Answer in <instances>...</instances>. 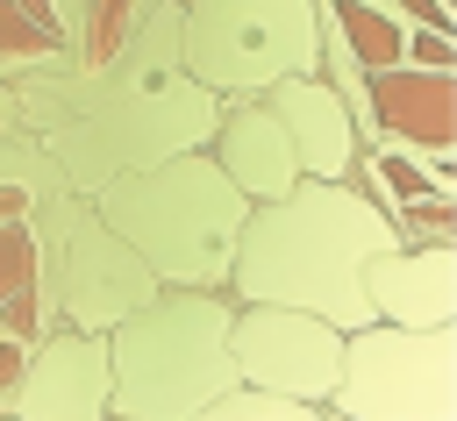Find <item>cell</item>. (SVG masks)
<instances>
[{
    "label": "cell",
    "instance_id": "1",
    "mask_svg": "<svg viewBox=\"0 0 457 421\" xmlns=\"http://www.w3.org/2000/svg\"><path fill=\"white\" fill-rule=\"evenodd\" d=\"M371 114H378V128H386V136H400V143H414V150L450 157L457 86H450V71L393 64V71H371Z\"/></svg>",
    "mask_w": 457,
    "mask_h": 421
},
{
    "label": "cell",
    "instance_id": "2",
    "mask_svg": "<svg viewBox=\"0 0 457 421\" xmlns=\"http://www.w3.org/2000/svg\"><path fill=\"white\" fill-rule=\"evenodd\" d=\"M0 328H36V243L21 235V221H0Z\"/></svg>",
    "mask_w": 457,
    "mask_h": 421
},
{
    "label": "cell",
    "instance_id": "3",
    "mask_svg": "<svg viewBox=\"0 0 457 421\" xmlns=\"http://www.w3.org/2000/svg\"><path fill=\"white\" fill-rule=\"evenodd\" d=\"M336 21H343V43H350V57H357L364 71H393V64H400L407 29H400L393 14H378L371 0H336Z\"/></svg>",
    "mask_w": 457,
    "mask_h": 421
},
{
    "label": "cell",
    "instance_id": "4",
    "mask_svg": "<svg viewBox=\"0 0 457 421\" xmlns=\"http://www.w3.org/2000/svg\"><path fill=\"white\" fill-rule=\"evenodd\" d=\"M64 43L50 0H0V57H50Z\"/></svg>",
    "mask_w": 457,
    "mask_h": 421
},
{
    "label": "cell",
    "instance_id": "5",
    "mask_svg": "<svg viewBox=\"0 0 457 421\" xmlns=\"http://www.w3.org/2000/svg\"><path fill=\"white\" fill-rule=\"evenodd\" d=\"M86 14H93V29H86V50L107 64V57L121 50V36H129V0H86Z\"/></svg>",
    "mask_w": 457,
    "mask_h": 421
},
{
    "label": "cell",
    "instance_id": "6",
    "mask_svg": "<svg viewBox=\"0 0 457 421\" xmlns=\"http://www.w3.org/2000/svg\"><path fill=\"white\" fill-rule=\"evenodd\" d=\"M378 178H386V193H393L400 207H414V200H428V193H436V186H428L407 157H386V164H378Z\"/></svg>",
    "mask_w": 457,
    "mask_h": 421
},
{
    "label": "cell",
    "instance_id": "7",
    "mask_svg": "<svg viewBox=\"0 0 457 421\" xmlns=\"http://www.w3.org/2000/svg\"><path fill=\"white\" fill-rule=\"evenodd\" d=\"M407 50H414V71H450V36L414 29V36H407Z\"/></svg>",
    "mask_w": 457,
    "mask_h": 421
},
{
    "label": "cell",
    "instance_id": "8",
    "mask_svg": "<svg viewBox=\"0 0 457 421\" xmlns=\"http://www.w3.org/2000/svg\"><path fill=\"white\" fill-rule=\"evenodd\" d=\"M400 7H407V21H421V29L450 36V0H400Z\"/></svg>",
    "mask_w": 457,
    "mask_h": 421
},
{
    "label": "cell",
    "instance_id": "9",
    "mask_svg": "<svg viewBox=\"0 0 457 421\" xmlns=\"http://www.w3.org/2000/svg\"><path fill=\"white\" fill-rule=\"evenodd\" d=\"M21 364H29V357H21V343H7V335H0V392H14V385H21Z\"/></svg>",
    "mask_w": 457,
    "mask_h": 421
},
{
    "label": "cell",
    "instance_id": "10",
    "mask_svg": "<svg viewBox=\"0 0 457 421\" xmlns=\"http://www.w3.org/2000/svg\"><path fill=\"white\" fill-rule=\"evenodd\" d=\"M21 207H29V193L21 186H0V221H21Z\"/></svg>",
    "mask_w": 457,
    "mask_h": 421
}]
</instances>
